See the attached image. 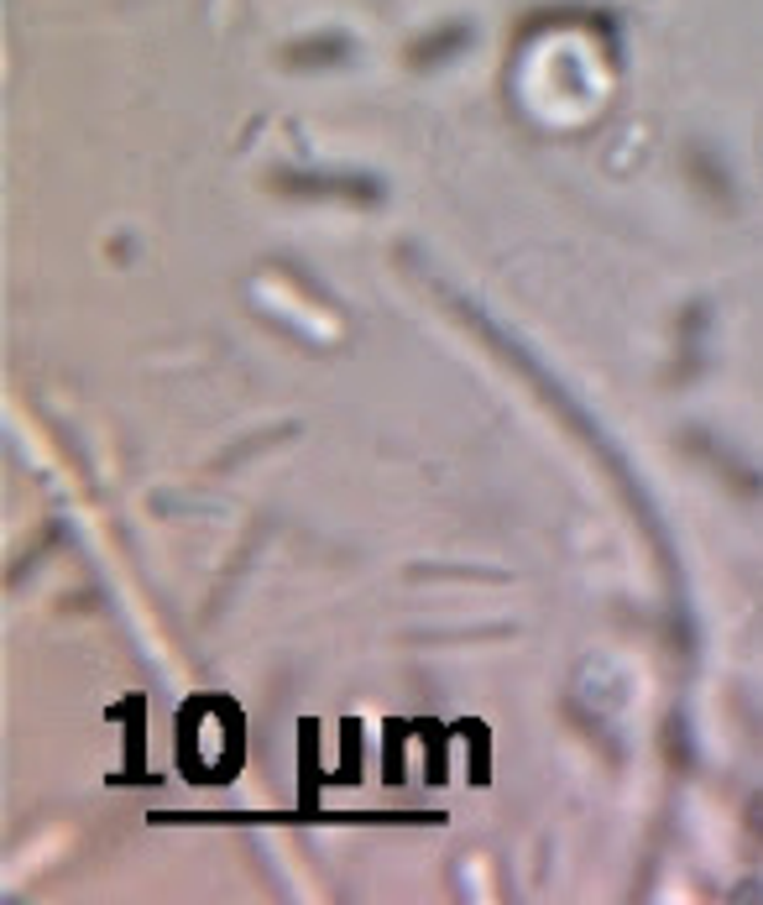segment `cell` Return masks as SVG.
I'll use <instances>...</instances> for the list:
<instances>
[{
    "label": "cell",
    "instance_id": "1",
    "mask_svg": "<svg viewBox=\"0 0 763 905\" xmlns=\"http://www.w3.org/2000/svg\"><path fill=\"white\" fill-rule=\"evenodd\" d=\"M283 188H293V194H315V199H324V194H345V199H356V205H361V199H377V194H382V188L377 184H367V179H335V173H330V179H283Z\"/></svg>",
    "mask_w": 763,
    "mask_h": 905
}]
</instances>
